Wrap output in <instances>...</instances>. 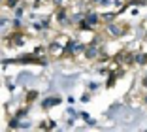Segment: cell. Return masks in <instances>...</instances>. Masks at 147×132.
I'll return each instance as SVG.
<instances>
[{"instance_id":"cell-1","label":"cell","mask_w":147,"mask_h":132,"mask_svg":"<svg viewBox=\"0 0 147 132\" xmlns=\"http://www.w3.org/2000/svg\"><path fill=\"white\" fill-rule=\"evenodd\" d=\"M106 32H108L109 36H113V38H119V36H123L126 32V26L121 25V23H109V25L106 26Z\"/></svg>"},{"instance_id":"cell-2","label":"cell","mask_w":147,"mask_h":132,"mask_svg":"<svg viewBox=\"0 0 147 132\" xmlns=\"http://www.w3.org/2000/svg\"><path fill=\"white\" fill-rule=\"evenodd\" d=\"M57 104H61V98L59 96H55V98H47V100H43V110H49V108H53V106H57Z\"/></svg>"},{"instance_id":"cell-3","label":"cell","mask_w":147,"mask_h":132,"mask_svg":"<svg viewBox=\"0 0 147 132\" xmlns=\"http://www.w3.org/2000/svg\"><path fill=\"white\" fill-rule=\"evenodd\" d=\"M6 4H8V8H15L17 4H21V0H8Z\"/></svg>"}]
</instances>
